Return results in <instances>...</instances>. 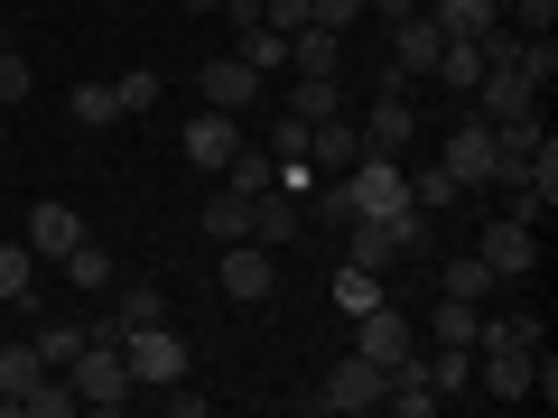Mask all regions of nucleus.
I'll return each mask as SVG.
<instances>
[{
	"instance_id": "obj_1",
	"label": "nucleus",
	"mask_w": 558,
	"mask_h": 418,
	"mask_svg": "<svg viewBox=\"0 0 558 418\" xmlns=\"http://www.w3.org/2000/svg\"><path fill=\"white\" fill-rule=\"evenodd\" d=\"M65 381H75V409H121V399H140V381H131V362H121V344H102V335L75 344Z\"/></svg>"
},
{
	"instance_id": "obj_2",
	"label": "nucleus",
	"mask_w": 558,
	"mask_h": 418,
	"mask_svg": "<svg viewBox=\"0 0 558 418\" xmlns=\"http://www.w3.org/2000/svg\"><path fill=\"white\" fill-rule=\"evenodd\" d=\"M215 279H223V298H233V307H270V298H279V251L242 233V242H223Z\"/></svg>"
},
{
	"instance_id": "obj_3",
	"label": "nucleus",
	"mask_w": 558,
	"mask_h": 418,
	"mask_svg": "<svg viewBox=\"0 0 558 418\" xmlns=\"http://www.w3.org/2000/svg\"><path fill=\"white\" fill-rule=\"evenodd\" d=\"M121 362H131L140 391H168V381H186V344L168 335V317H159V325H131V335H121Z\"/></svg>"
},
{
	"instance_id": "obj_4",
	"label": "nucleus",
	"mask_w": 558,
	"mask_h": 418,
	"mask_svg": "<svg viewBox=\"0 0 558 418\" xmlns=\"http://www.w3.org/2000/svg\"><path fill=\"white\" fill-rule=\"evenodd\" d=\"M447 177H457V186H502V159H494V121H484V112H465L457 121V131H447Z\"/></svg>"
},
{
	"instance_id": "obj_5",
	"label": "nucleus",
	"mask_w": 558,
	"mask_h": 418,
	"mask_svg": "<svg viewBox=\"0 0 558 418\" xmlns=\"http://www.w3.org/2000/svg\"><path fill=\"white\" fill-rule=\"evenodd\" d=\"M381 362H363V354H344V362H326V381H317V409H336V418H354V409H381Z\"/></svg>"
},
{
	"instance_id": "obj_6",
	"label": "nucleus",
	"mask_w": 558,
	"mask_h": 418,
	"mask_svg": "<svg viewBox=\"0 0 558 418\" xmlns=\"http://www.w3.org/2000/svg\"><path fill=\"white\" fill-rule=\"evenodd\" d=\"M354 354H363V362H381V372H391L400 354H418V335H410V317H400V307L381 298V307H363V317H354Z\"/></svg>"
},
{
	"instance_id": "obj_7",
	"label": "nucleus",
	"mask_w": 558,
	"mask_h": 418,
	"mask_svg": "<svg viewBox=\"0 0 558 418\" xmlns=\"http://www.w3.org/2000/svg\"><path fill=\"white\" fill-rule=\"evenodd\" d=\"M178 149H186V168H233V149H242V121L205 102V112L178 131Z\"/></svg>"
},
{
	"instance_id": "obj_8",
	"label": "nucleus",
	"mask_w": 558,
	"mask_h": 418,
	"mask_svg": "<svg viewBox=\"0 0 558 418\" xmlns=\"http://www.w3.org/2000/svg\"><path fill=\"white\" fill-rule=\"evenodd\" d=\"M475 251L494 260L502 279H531V260H539V223H512V214H494V223L475 233Z\"/></svg>"
},
{
	"instance_id": "obj_9",
	"label": "nucleus",
	"mask_w": 558,
	"mask_h": 418,
	"mask_svg": "<svg viewBox=\"0 0 558 418\" xmlns=\"http://www.w3.org/2000/svg\"><path fill=\"white\" fill-rule=\"evenodd\" d=\"M363 159V121H307V168H317V177H344V168Z\"/></svg>"
},
{
	"instance_id": "obj_10",
	"label": "nucleus",
	"mask_w": 558,
	"mask_h": 418,
	"mask_svg": "<svg viewBox=\"0 0 558 418\" xmlns=\"http://www.w3.org/2000/svg\"><path fill=\"white\" fill-rule=\"evenodd\" d=\"M410 139H418V112H410V94H400V84H381V102L363 112V149H391V159H400Z\"/></svg>"
},
{
	"instance_id": "obj_11",
	"label": "nucleus",
	"mask_w": 558,
	"mask_h": 418,
	"mask_svg": "<svg viewBox=\"0 0 558 418\" xmlns=\"http://www.w3.org/2000/svg\"><path fill=\"white\" fill-rule=\"evenodd\" d=\"M438 47H447V28L438 20H428V10H410V20H391V65H400V75H428V65H438Z\"/></svg>"
},
{
	"instance_id": "obj_12",
	"label": "nucleus",
	"mask_w": 558,
	"mask_h": 418,
	"mask_svg": "<svg viewBox=\"0 0 558 418\" xmlns=\"http://www.w3.org/2000/svg\"><path fill=\"white\" fill-rule=\"evenodd\" d=\"M299 233H307V196L260 186V196H252V242H270V251H279V242H299Z\"/></svg>"
},
{
	"instance_id": "obj_13",
	"label": "nucleus",
	"mask_w": 558,
	"mask_h": 418,
	"mask_svg": "<svg viewBox=\"0 0 558 418\" xmlns=\"http://www.w3.org/2000/svg\"><path fill=\"white\" fill-rule=\"evenodd\" d=\"M494 288H502V270H494L484 251H447V260H438V298H465V307H484Z\"/></svg>"
},
{
	"instance_id": "obj_14",
	"label": "nucleus",
	"mask_w": 558,
	"mask_h": 418,
	"mask_svg": "<svg viewBox=\"0 0 558 418\" xmlns=\"http://www.w3.org/2000/svg\"><path fill=\"white\" fill-rule=\"evenodd\" d=\"M196 94L215 102V112H252V102H260V75H252L242 57H215V65L196 75Z\"/></svg>"
},
{
	"instance_id": "obj_15",
	"label": "nucleus",
	"mask_w": 558,
	"mask_h": 418,
	"mask_svg": "<svg viewBox=\"0 0 558 418\" xmlns=\"http://www.w3.org/2000/svg\"><path fill=\"white\" fill-rule=\"evenodd\" d=\"M28 251H38V260H65V251H75V242H84V214H75V205H57V196H47L38 205V214H28Z\"/></svg>"
},
{
	"instance_id": "obj_16",
	"label": "nucleus",
	"mask_w": 558,
	"mask_h": 418,
	"mask_svg": "<svg viewBox=\"0 0 558 418\" xmlns=\"http://www.w3.org/2000/svg\"><path fill=\"white\" fill-rule=\"evenodd\" d=\"M233 57L252 65L260 84H270V75H289V28H270V20H242V47H233Z\"/></svg>"
},
{
	"instance_id": "obj_17",
	"label": "nucleus",
	"mask_w": 558,
	"mask_h": 418,
	"mask_svg": "<svg viewBox=\"0 0 558 418\" xmlns=\"http://www.w3.org/2000/svg\"><path fill=\"white\" fill-rule=\"evenodd\" d=\"M336 65H344L336 28H317V20H307V28H289V75H336Z\"/></svg>"
},
{
	"instance_id": "obj_18",
	"label": "nucleus",
	"mask_w": 558,
	"mask_h": 418,
	"mask_svg": "<svg viewBox=\"0 0 558 418\" xmlns=\"http://www.w3.org/2000/svg\"><path fill=\"white\" fill-rule=\"evenodd\" d=\"M289 112L299 121H336L344 112V75H289Z\"/></svg>"
},
{
	"instance_id": "obj_19",
	"label": "nucleus",
	"mask_w": 558,
	"mask_h": 418,
	"mask_svg": "<svg viewBox=\"0 0 558 418\" xmlns=\"http://www.w3.org/2000/svg\"><path fill=\"white\" fill-rule=\"evenodd\" d=\"M168 317V298H159V279H121L112 288V325L131 335V325H159Z\"/></svg>"
},
{
	"instance_id": "obj_20",
	"label": "nucleus",
	"mask_w": 558,
	"mask_h": 418,
	"mask_svg": "<svg viewBox=\"0 0 558 418\" xmlns=\"http://www.w3.org/2000/svg\"><path fill=\"white\" fill-rule=\"evenodd\" d=\"M0 298L38 307V251H28V242H0Z\"/></svg>"
},
{
	"instance_id": "obj_21",
	"label": "nucleus",
	"mask_w": 558,
	"mask_h": 418,
	"mask_svg": "<svg viewBox=\"0 0 558 418\" xmlns=\"http://www.w3.org/2000/svg\"><path fill=\"white\" fill-rule=\"evenodd\" d=\"M10 409H20V418H75V381H65V372H38Z\"/></svg>"
},
{
	"instance_id": "obj_22",
	"label": "nucleus",
	"mask_w": 558,
	"mask_h": 418,
	"mask_svg": "<svg viewBox=\"0 0 558 418\" xmlns=\"http://www.w3.org/2000/svg\"><path fill=\"white\" fill-rule=\"evenodd\" d=\"M326 298H336L344 317H363V307H381V270H354V260H336V279H326Z\"/></svg>"
},
{
	"instance_id": "obj_23",
	"label": "nucleus",
	"mask_w": 558,
	"mask_h": 418,
	"mask_svg": "<svg viewBox=\"0 0 558 418\" xmlns=\"http://www.w3.org/2000/svg\"><path fill=\"white\" fill-rule=\"evenodd\" d=\"M428 75H438L447 94H475V75H484V47H475V38H447V47H438V65H428Z\"/></svg>"
},
{
	"instance_id": "obj_24",
	"label": "nucleus",
	"mask_w": 558,
	"mask_h": 418,
	"mask_svg": "<svg viewBox=\"0 0 558 418\" xmlns=\"http://www.w3.org/2000/svg\"><path fill=\"white\" fill-rule=\"evenodd\" d=\"M428 381H438V399H447V409H457V399H475V354L438 344V354H428Z\"/></svg>"
},
{
	"instance_id": "obj_25",
	"label": "nucleus",
	"mask_w": 558,
	"mask_h": 418,
	"mask_svg": "<svg viewBox=\"0 0 558 418\" xmlns=\"http://www.w3.org/2000/svg\"><path fill=\"white\" fill-rule=\"evenodd\" d=\"M428 335H438V344H457V354H475V335H484V307H465V298H438Z\"/></svg>"
},
{
	"instance_id": "obj_26",
	"label": "nucleus",
	"mask_w": 558,
	"mask_h": 418,
	"mask_svg": "<svg viewBox=\"0 0 558 418\" xmlns=\"http://www.w3.org/2000/svg\"><path fill=\"white\" fill-rule=\"evenodd\" d=\"M38 372H47V354H38V344H0V409H10V399H20Z\"/></svg>"
},
{
	"instance_id": "obj_27",
	"label": "nucleus",
	"mask_w": 558,
	"mask_h": 418,
	"mask_svg": "<svg viewBox=\"0 0 558 418\" xmlns=\"http://www.w3.org/2000/svg\"><path fill=\"white\" fill-rule=\"evenodd\" d=\"M428 20H438L447 38H484V28H494L502 10H494V0H438V10H428Z\"/></svg>"
},
{
	"instance_id": "obj_28",
	"label": "nucleus",
	"mask_w": 558,
	"mask_h": 418,
	"mask_svg": "<svg viewBox=\"0 0 558 418\" xmlns=\"http://www.w3.org/2000/svg\"><path fill=\"white\" fill-rule=\"evenodd\" d=\"M65 279H75L84 298H94V288H112V251H102V242H94V233H84V242H75V251H65Z\"/></svg>"
},
{
	"instance_id": "obj_29",
	"label": "nucleus",
	"mask_w": 558,
	"mask_h": 418,
	"mask_svg": "<svg viewBox=\"0 0 558 418\" xmlns=\"http://www.w3.org/2000/svg\"><path fill=\"white\" fill-rule=\"evenodd\" d=\"M65 112H75V131H112L121 102H112V84H75V94H65Z\"/></svg>"
},
{
	"instance_id": "obj_30",
	"label": "nucleus",
	"mask_w": 558,
	"mask_h": 418,
	"mask_svg": "<svg viewBox=\"0 0 558 418\" xmlns=\"http://www.w3.org/2000/svg\"><path fill=\"white\" fill-rule=\"evenodd\" d=\"M112 102H121V112H159V102H168V84H159V65H131V75L112 84Z\"/></svg>"
},
{
	"instance_id": "obj_31",
	"label": "nucleus",
	"mask_w": 558,
	"mask_h": 418,
	"mask_svg": "<svg viewBox=\"0 0 558 418\" xmlns=\"http://www.w3.org/2000/svg\"><path fill=\"white\" fill-rule=\"evenodd\" d=\"M270 168H307V121L299 112L270 121ZM307 177H317V168H307Z\"/></svg>"
},
{
	"instance_id": "obj_32",
	"label": "nucleus",
	"mask_w": 558,
	"mask_h": 418,
	"mask_svg": "<svg viewBox=\"0 0 558 418\" xmlns=\"http://www.w3.org/2000/svg\"><path fill=\"white\" fill-rule=\"evenodd\" d=\"M457 196H465V186L447 177V168H410V205H418V214H447Z\"/></svg>"
},
{
	"instance_id": "obj_33",
	"label": "nucleus",
	"mask_w": 558,
	"mask_h": 418,
	"mask_svg": "<svg viewBox=\"0 0 558 418\" xmlns=\"http://www.w3.org/2000/svg\"><path fill=\"white\" fill-rule=\"evenodd\" d=\"M205 233H215V242H242V233H252V196H233V186H223V196L205 205Z\"/></svg>"
},
{
	"instance_id": "obj_34",
	"label": "nucleus",
	"mask_w": 558,
	"mask_h": 418,
	"mask_svg": "<svg viewBox=\"0 0 558 418\" xmlns=\"http://www.w3.org/2000/svg\"><path fill=\"white\" fill-rule=\"evenodd\" d=\"M475 344H512V354H539V317H484Z\"/></svg>"
},
{
	"instance_id": "obj_35",
	"label": "nucleus",
	"mask_w": 558,
	"mask_h": 418,
	"mask_svg": "<svg viewBox=\"0 0 558 418\" xmlns=\"http://www.w3.org/2000/svg\"><path fill=\"white\" fill-rule=\"evenodd\" d=\"M28 344L47 354V372H65V362H75V344H84V325H38Z\"/></svg>"
},
{
	"instance_id": "obj_36",
	"label": "nucleus",
	"mask_w": 558,
	"mask_h": 418,
	"mask_svg": "<svg viewBox=\"0 0 558 418\" xmlns=\"http://www.w3.org/2000/svg\"><path fill=\"white\" fill-rule=\"evenodd\" d=\"M223 177H233V196H260V186H270V159H252V149H233V168H223Z\"/></svg>"
},
{
	"instance_id": "obj_37",
	"label": "nucleus",
	"mask_w": 558,
	"mask_h": 418,
	"mask_svg": "<svg viewBox=\"0 0 558 418\" xmlns=\"http://www.w3.org/2000/svg\"><path fill=\"white\" fill-rule=\"evenodd\" d=\"M307 20H317V28H336V38H344V28L363 20V0H307Z\"/></svg>"
},
{
	"instance_id": "obj_38",
	"label": "nucleus",
	"mask_w": 558,
	"mask_h": 418,
	"mask_svg": "<svg viewBox=\"0 0 558 418\" xmlns=\"http://www.w3.org/2000/svg\"><path fill=\"white\" fill-rule=\"evenodd\" d=\"M0 102H28V57L20 47H0Z\"/></svg>"
},
{
	"instance_id": "obj_39",
	"label": "nucleus",
	"mask_w": 558,
	"mask_h": 418,
	"mask_svg": "<svg viewBox=\"0 0 558 418\" xmlns=\"http://www.w3.org/2000/svg\"><path fill=\"white\" fill-rule=\"evenodd\" d=\"M159 399H168V409H178V418H205V409H215V399H205V391H186V381H168Z\"/></svg>"
},
{
	"instance_id": "obj_40",
	"label": "nucleus",
	"mask_w": 558,
	"mask_h": 418,
	"mask_svg": "<svg viewBox=\"0 0 558 418\" xmlns=\"http://www.w3.org/2000/svg\"><path fill=\"white\" fill-rule=\"evenodd\" d=\"M373 10H381V20H410V10H418V0H373Z\"/></svg>"
},
{
	"instance_id": "obj_41",
	"label": "nucleus",
	"mask_w": 558,
	"mask_h": 418,
	"mask_svg": "<svg viewBox=\"0 0 558 418\" xmlns=\"http://www.w3.org/2000/svg\"><path fill=\"white\" fill-rule=\"evenodd\" d=\"M178 10H223V0H178Z\"/></svg>"
},
{
	"instance_id": "obj_42",
	"label": "nucleus",
	"mask_w": 558,
	"mask_h": 418,
	"mask_svg": "<svg viewBox=\"0 0 558 418\" xmlns=\"http://www.w3.org/2000/svg\"><path fill=\"white\" fill-rule=\"evenodd\" d=\"M94 10H131V0H94Z\"/></svg>"
}]
</instances>
